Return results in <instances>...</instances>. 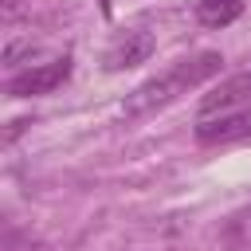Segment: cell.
<instances>
[{"mask_svg":"<svg viewBox=\"0 0 251 251\" xmlns=\"http://www.w3.org/2000/svg\"><path fill=\"white\" fill-rule=\"evenodd\" d=\"M220 67H224V55H220V51H200V55H192V59H180V63L165 67L161 75L145 78L141 86H133V90L126 94V102H122V114H126V118H145V114L176 102L180 94L204 86L208 78H216Z\"/></svg>","mask_w":251,"mask_h":251,"instance_id":"1","label":"cell"},{"mask_svg":"<svg viewBox=\"0 0 251 251\" xmlns=\"http://www.w3.org/2000/svg\"><path fill=\"white\" fill-rule=\"evenodd\" d=\"M243 137H251V102L235 106V110L208 114L196 126V141L200 145H231V141H243Z\"/></svg>","mask_w":251,"mask_h":251,"instance_id":"2","label":"cell"},{"mask_svg":"<svg viewBox=\"0 0 251 251\" xmlns=\"http://www.w3.org/2000/svg\"><path fill=\"white\" fill-rule=\"evenodd\" d=\"M71 78V59H51V63H39V67H27L20 75L8 78V94L12 98H31V94H51L55 86H63Z\"/></svg>","mask_w":251,"mask_h":251,"instance_id":"3","label":"cell"},{"mask_svg":"<svg viewBox=\"0 0 251 251\" xmlns=\"http://www.w3.org/2000/svg\"><path fill=\"white\" fill-rule=\"evenodd\" d=\"M149 55H153V35H149L145 27H129V31H122V35L106 47L102 67H106V71H126V67L145 63Z\"/></svg>","mask_w":251,"mask_h":251,"instance_id":"4","label":"cell"},{"mask_svg":"<svg viewBox=\"0 0 251 251\" xmlns=\"http://www.w3.org/2000/svg\"><path fill=\"white\" fill-rule=\"evenodd\" d=\"M247 102H251V71L231 75V78H224L212 94H204V98H200V114L208 118V114L235 110V106H247Z\"/></svg>","mask_w":251,"mask_h":251,"instance_id":"5","label":"cell"},{"mask_svg":"<svg viewBox=\"0 0 251 251\" xmlns=\"http://www.w3.org/2000/svg\"><path fill=\"white\" fill-rule=\"evenodd\" d=\"M243 16V0H196V20L204 27H227Z\"/></svg>","mask_w":251,"mask_h":251,"instance_id":"6","label":"cell"},{"mask_svg":"<svg viewBox=\"0 0 251 251\" xmlns=\"http://www.w3.org/2000/svg\"><path fill=\"white\" fill-rule=\"evenodd\" d=\"M224 243H227L231 251H247V247H251V204L239 208V212L227 220V227H224Z\"/></svg>","mask_w":251,"mask_h":251,"instance_id":"7","label":"cell"},{"mask_svg":"<svg viewBox=\"0 0 251 251\" xmlns=\"http://www.w3.org/2000/svg\"><path fill=\"white\" fill-rule=\"evenodd\" d=\"M98 8H102V16H110L114 12V0H98Z\"/></svg>","mask_w":251,"mask_h":251,"instance_id":"8","label":"cell"}]
</instances>
